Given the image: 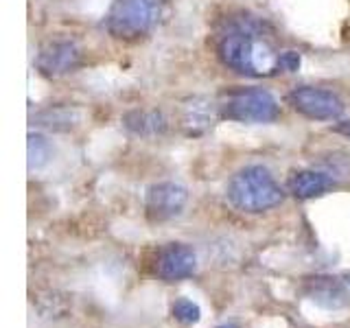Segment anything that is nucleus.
I'll return each instance as SVG.
<instances>
[{"label": "nucleus", "mask_w": 350, "mask_h": 328, "mask_svg": "<svg viewBox=\"0 0 350 328\" xmlns=\"http://www.w3.org/2000/svg\"><path fill=\"white\" fill-rule=\"evenodd\" d=\"M217 53L219 59L228 68L241 74L262 77L280 70L282 53L273 49L260 22L250 18H239L230 22L219 36Z\"/></svg>", "instance_id": "1"}, {"label": "nucleus", "mask_w": 350, "mask_h": 328, "mask_svg": "<svg viewBox=\"0 0 350 328\" xmlns=\"http://www.w3.org/2000/svg\"><path fill=\"white\" fill-rule=\"evenodd\" d=\"M228 200L241 213H265L282 204L284 193L265 167H245L232 175Z\"/></svg>", "instance_id": "2"}, {"label": "nucleus", "mask_w": 350, "mask_h": 328, "mask_svg": "<svg viewBox=\"0 0 350 328\" xmlns=\"http://www.w3.org/2000/svg\"><path fill=\"white\" fill-rule=\"evenodd\" d=\"M164 7L167 0H114L105 16V29L116 40L136 42L158 27Z\"/></svg>", "instance_id": "3"}, {"label": "nucleus", "mask_w": 350, "mask_h": 328, "mask_svg": "<svg viewBox=\"0 0 350 328\" xmlns=\"http://www.w3.org/2000/svg\"><path fill=\"white\" fill-rule=\"evenodd\" d=\"M219 114L237 123H273L280 116V105L262 87H247L228 94L219 105Z\"/></svg>", "instance_id": "4"}, {"label": "nucleus", "mask_w": 350, "mask_h": 328, "mask_svg": "<svg viewBox=\"0 0 350 328\" xmlns=\"http://www.w3.org/2000/svg\"><path fill=\"white\" fill-rule=\"evenodd\" d=\"M287 103L298 114L311 120H335L344 112V101L333 90L315 85L295 87L287 94Z\"/></svg>", "instance_id": "5"}, {"label": "nucleus", "mask_w": 350, "mask_h": 328, "mask_svg": "<svg viewBox=\"0 0 350 328\" xmlns=\"http://www.w3.org/2000/svg\"><path fill=\"white\" fill-rule=\"evenodd\" d=\"M186 202H189V191L182 184L160 182L149 186L145 210L151 221H169V219L182 215Z\"/></svg>", "instance_id": "6"}, {"label": "nucleus", "mask_w": 350, "mask_h": 328, "mask_svg": "<svg viewBox=\"0 0 350 328\" xmlns=\"http://www.w3.org/2000/svg\"><path fill=\"white\" fill-rule=\"evenodd\" d=\"M81 62V51L70 40H55L42 46L38 55V68L46 77H62L72 72Z\"/></svg>", "instance_id": "7"}, {"label": "nucleus", "mask_w": 350, "mask_h": 328, "mask_svg": "<svg viewBox=\"0 0 350 328\" xmlns=\"http://www.w3.org/2000/svg\"><path fill=\"white\" fill-rule=\"evenodd\" d=\"M156 269L160 273V278H164L167 282L191 278L197 269V256L189 245L171 243L158 254Z\"/></svg>", "instance_id": "8"}, {"label": "nucleus", "mask_w": 350, "mask_h": 328, "mask_svg": "<svg viewBox=\"0 0 350 328\" xmlns=\"http://www.w3.org/2000/svg\"><path fill=\"white\" fill-rule=\"evenodd\" d=\"M333 186L335 182L331 175L320 171H300L289 182V189L298 200H313V197H320L326 191H331Z\"/></svg>", "instance_id": "9"}, {"label": "nucleus", "mask_w": 350, "mask_h": 328, "mask_svg": "<svg viewBox=\"0 0 350 328\" xmlns=\"http://www.w3.org/2000/svg\"><path fill=\"white\" fill-rule=\"evenodd\" d=\"M125 125H127V129H131L138 136L158 134V131H162L164 127H167L162 114L156 112V109H149V112H140V109H136V112L125 116Z\"/></svg>", "instance_id": "10"}, {"label": "nucleus", "mask_w": 350, "mask_h": 328, "mask_svg": "<svg viewBox=\"0 0 350 328\" xmlns=\"http://www.w3.org/2000/svg\"><path fill=\"white\" fill-rule=\"evenodd\" d=\"M27 151H29V171H38L42 167H46L49 160L53 158L51 142L42 134H33V131L29 134Z\"/></svg>", "instance_id": "11"}, {"label": "nucleus", "mask_w": 350, "mask_h": 328, "mask_svg": "<svg viewBox=\"0 0 350 328\" xmlns=\"http://www.w3.org/2000/svg\"><path fill=\"white\" fill-rule=\"evenodd\" d=\"M211 105H208V103H200L197 98L186 105V109H184V125L191 127V134L195 131L197 125L208 127V123L213 120V107Z\"/></svg>", "instance_id": "12"}, {"label": "nucleus", "mask_w": 350, "mask_h": 328, "mask_svg": "<svg viewBox=\"0 0 350 328\" xmlns=\"http://www.w3.org/2000/svg\"><path fill=\"white\" fill-rule=\"evenodd\" d=\"M171 313H173L175 320H178L180 324H184V326H193V324H197L202 320V309L193 300H186V298H180L178 302H175Z\"/></svg>", "instance_id": "13"}, {"label": "nucleus", "mask_w": 350, "mask_h": 328, "mask_svg": "<svg viewBox=\"0 0 350 328\" xmlns=\"http://www.w3.org/2000/svg\"><path fill=\"white\" fill-rule=\"evenodd\" d=\"M335 131H337V134H344L346 138H350V120H344V123L335 125Z\"/></svg>", "instance_id": "14"}, {"label": "nucleus", "mask_w": 350, "mask_h": 328, "mask_svg": "<svg viewBox=\"0 0 350 328\" xmlns=\"http://www.w3.org/2000/svg\"><path fill=\"white\" fill-rule=\"evenodd\" d=\"M219 328H237V326H219Z\"/></svg>", "instance_id": "15"}]
</instances>
